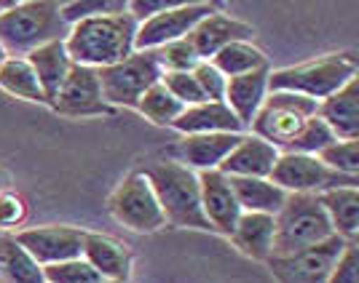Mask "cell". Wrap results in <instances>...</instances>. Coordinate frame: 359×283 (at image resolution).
<instances>
[{
    "label": "cell",
    "mask_w": 359,
    "mask_h": 283,
    "mask_svg": "<svg viewBox=\"0 0 359 283\" xmlns=\"http://www.w3.org/2000/svg\"><path fill=\"white\" fill-rule=\"evenodd\" d=\"M198 190H201V211H204V219L210 222L212 233L231 235L244 211L233 195L228 177L223 171H201Z\"/></svg>",
    "instance_id": "15"
},
{
    "label": "cell",
    "mask_w": 359,
    "mask_h": 283,
    "mask_svg": "<svg viewBox=\"0 0 359 283\" xmlns=\"http://www.w3.org/2000/svg\"><path fill=\"white\" fill-rule=\"evenodd\" d=\"M316 110H319V102L306 99L300 94L269 91L263 107L257 110L255 120L250 123V134L260 136L263 142H269L282 152L298 136V131L306 126V120L314 118Z\"/></svg>",
    "instance_id": "6"
},
{
    "label": "cell",
    "mask_w": 359,
    "mask_h": 283,
    "mask_svg": "<svg viewBox=\"0 0 359 283\" xmlns=\"http://www.w3.org/2000/svg\"><path fill=\"white\" fill-rule=\"evenodd\" d=\"M14 6V0H0V14L6 11V8H11Z\"/></svg>",
    "instance_id": "40"
},
{
    "label": "cell",
    "mask_w": 359,
    "mask_h": 283,
    "mask_svg": "<svg viewBox=\"0 0 359 283\" xmlns=\"http://www.w3.org/2000/svg\"><path fill=\"white\" fill-rule=\"evenodd\" d=\"M81 256L102 278L129 283V275H132V252L121 240L102 235V233H86L83 235V254Z\"/></svg>",
    "instance_id": "21"
},
{
    "label": "cell",
    "mask_w": 359,
    "mask_h": 283,
    "mask_svg": "<svg viewBox=\"0 0 359 283\" xmlns=\"http://www.w3.org/2000/svg\"><path fill=\"white\" fill-rule=\"evenodd\" d=\"M48 107L62 118H100V115L113 113V107L107 105L102 96L97 70L81 67V64H73L65 86Z\"/></svg>",
    "instance_id": "13"
},
{
    "label": "cell",
    "mask_w": 359,
    "mask_h": 283,
    "mask_svg": "<svg viewBox=\"0 0 359 283\" xmlns=\"http://www.w3.org/2000/svg\"><path fill=\"white\" fill-rule=\"evenodd\" d=\"M233 195L239 201L244 214H269L276 217L279 209L285 206L287 193L273 184L271 179H250V177H228Z\"/></svg>",
    "instance_id": "25"
},
{
    "label": "cell",
    "mask_w": 359,
    "mask_h": 283,
    "mask_svg": "<svg viewBox=\"0 0 359 283\" xmlns=\"http://www.w3.org/2000/svg\"><path fill=\"white\" fill-rule=\"evenodd\" d=\"M327 283H359V246L357 240H348L338 256L335 268L330 273Z\"/></svg>",
    "instance_id": "38"
},
{
    "label": "cell",
    "mask_w": 359,
    "mask_h": 283,
    "mask_svg": "<svg viewBox=\"0 0 359 283\" xmlns=\"http://www.w3.org/2000/svg\"><path fill=\"white\" fill-rule=\"evenodd\" d=\"M244 134H194L180 136L169 147V161H177L196 174L201 171H220L231 150L239 145Z\"/></svg>",
    "instance_id": "14"
},
{
    "label": "cell",
    "mask_w": 359,
    "mask_h": 283,
    "mask_svg": "<svg viewBox=\"0 0 359 283\" xmlns=\"http://www.w3.org/2000/svg\"><path fill=\"white\" fill-rule=\"evenodd\" d=\"M0 235H3V233H0Z\"/></svg>",
    "instance_id": "43"
},
{
    "label": "cell",
    "mask_w": 359,
    "mask_h": 283,
    "mask_svg": "<svg viewBox=\"0 0 359 283\" xmlns=\"http://www.w3.org/2000/svg\"><path fill=\"white\" fill-rule=\"evenodd\" d=\"M100 75V89L105 102L113 110L116 107H129L135 110L140 96L161 80V64L153 51H135L118 64H110L105 70H97Z\"/></svg>",
    "instance_id": "7"
},
{
    "label": "cell",
    "mask_w": 359,
    "mask_h": 283,
    "mask_svg": "<svg viewBox=\"0 0 359 283\" xmlns=\"http://www.w3.org/2000/svg\"><path fill=\"white\" fill-rule=\"evenodd\" d=\"M161 83L182 107H194L207 102L201 89H198V83H196L194 73H164L161 75Z\"/></svg>",
    "instance_id": "35"
},
{
    "label": "cell",
    "mask_w": 359,
    "mask_h": 283,
    "mask_svg": "<svg viewBox=\"0 0 359 283\" xmlns=\"http://www.w3.org/2000/svg\"><path fill=\"white\" fill-rule=\"evenodd\" d=\"M210 61L225 75V78H239V75H247V73H255V70L269 67V57H266L263 48H257L252 41H236V43L225 45L223 51H217Z\"/></svg>",
    "instance_id": "27"
},
{
    "label": "cell",
    "mask_w": 359,
    "mask_h": 283,
    "mask_svg": "<svg viewBox=\"0 0 359 283\" xmlns=\"http://www.w3.org/2000/svg\"><path fill=\"white\" fill-rule=\"evenodd\" d=\"M0 190H8V174H6V168H0Z\"/></svg>",
    "instance_id": "39"
},
{
    "label": "cell",
    "mask_w": 359,
    "mask_h": 283,
    "mask_svg": "<svg viewBox=\"0 0 359 283\" xmlns=\"http://www.w3.org/2000/svg\"><path fill=\"white\" fill-rule=\"evenodd\" d=\"M137 19L126 11L83 19L67 27L65 48L73 64L105 70L110 64H118L129 54H135Z\"/></svg>",
    "instance_id": "1"
},
{
    "label": "cell",
    "mask_w": 359,
    "mask_h": 283,
    "mask_svg": "<svg viewBox=\"0 0 359 283\" xmlns=\"http://www.w3.org/2000/svg\"><path fill=\"white\" fill-rule=\"evenodd\" d=\"M0 89L16 96V99L46 105L43 89H41V83H38V78H35V73H32V67L27 64L25 57H8L3 61V67H0Z\"/></svg>",
    "instance_id": "28"
},
{
    "label": "cell",
    "mask_w": 359,
    "mask_h": 283,
    "mask_svg": "<svg viewBox=\"0 0 359 283\" xmlns=\"http://www.w3.org/2000/svg\"><path fill=\"white\" fill-rule=\"evenodd\" d=\"M269 78H271V64L263 70H255V73L239 75V78H228V86H225L223 102L225 107L236 115L244 131L250 129V123L255 120L257 110L263 107L266 96H269Z\"/></svg>",
    "instance_id": "18"
},
{
    "label": "cell",
    "mask_w": 359,
    "mask_h": 283,
    "mask_svg": "<svg viewBox=\"0 0 359 283\" xmlns=\"http://www.w3.org/2000/svg\"><path fill=\"white\" fill-rule=\"evenodd\" d=\"M25 59H27V64H30L35 78H38V83H41V89H43L46 105H51L57 99L60 89L65 86L70 70H73V59H70V54L65 48V38L38 45Z\"/></svg>",
    "instance_id": "20"
},
{
    "label": "cell",
    "mask_w": 359,
    "mask_h": 283,
    "mask_svg": "<svg viewBox=\"0 0 359 283\" xmlns=\"http://www.w3.org/2000/svg\"><path fill=\"white\" fill-rule=\"evenodd\" d=\"M279 161V150L263 142L260 136L244 134L239 145L231 150L223 161L220 171L225 177H250V179H271V171Z\"/></svg>",
    "instance_id": "17"
},
{
    "label": "cell",
    "mask_w": 359,
    "mask_h": 283,
    "mask_svg": "<svg viewBox=\"0 0 359 283\" xmlns=\"http://www.w3.org/2000/svg\"><path fill=\"white\" fill-rule=\"evenodd\" d=\"M0 283H46L43 268L16 243L11 233L0 235Z\"/></svg>",
    "instance_id": "26"
},
{
    "label": "cell",
    "mask_w": 359,
    "mask_h": 283,
    "mask_svg": "<svg viewBox=\"0 0 359 283\" xmlns=\"http://www.w3.org/2000/svg\"><path fill=\"white\" fill-rule=\"evenodd\" d=\"M354 78H359L357 57L341 51V54H325L319 59L303 61V64L271 70L269 89L290 91V94H300L314 102H325Z\"/></svg>",
    "instance_id": "4"
},
{
    "label": "cell",
    "mask_w": 359,
    "mask_h": 283,
    "mask_svg": "<svg viewBox=\"0 0 359 283\" xmlns=\"http://www.w3.org/2000/svg\"><path fill=\"white\" fill-rule=\"evenodd\" d=\"M335 142V134L327 129V123L314 115L306 120V126L298 131V136L287 145L282 152H298V155H319L322 150Z\"/></svg>",
    "instance_id": "30"
},
{
    "label": "cell",
    "mask_w": 359,
    "mask_h": 283,
    "mask_svg": "<svg viewBox=\"0 0 359 283\" xmlns=\"http://www.w3.org/2000/svg\"><path fill=\"white\" fill-rule=\"evenodd\" d=\"M11 235L41 268H48L81 256L86 230L70 224H41V227H22Z\"/></svg>",
    "instance_id": "12"
},
{
    "label": "cell",
    "mask_w": 359,
    "mask_h": 283,
    "mask_svg": "<svg viewBox=\"0 0 359 283\" xmlns=\"http://www.w3.org/2000/svg\"><path fill=\"white\" fill-rule=\"evenodd\" d=\"M140 115H145L150 123H156V126H169L172 129V123L180 118V113L185 110V107L180 105L177 99L166 91V86L158 80L156 86H150L142 96H140V102L135 107Z\"/></svg>",
    "instance_id": "29"
},
{
    "label": "cell",
    "mask_w": 359,
    "mask_h": 283,
    "mask_svg": "<svg viewBox=\"0 0 359 283\" xmlns=\"http://www.w3.org/2000/svg\"><path fill=\"white\" fill-rule=\"evenodd\" d=\"M27 219V201L19 193L0 190V233H16Z\"/></svg>",
    "instance_id": "36"
},
{
    "label": "cell",
    "mask_w": 359,
    "mask_h": 283,
    "mask_svg": "<svg viewBox=\"0 0 359 283\" xmlns=\"http://www.w3.org/2000/svg\"><path fill=\"white\" fill-rule=\"evenodd\" d=\"M330 171L344 177H359V142L357 139H335L332 145L316 155Z\"/></svg>",
    "instance_id": "31"
},
{
    "label": "cell",
    "mask_w": 359,
    "mask_h": 283,
    "mask_svg": "<svg viewBox=\"0 0 359 283\" xmlns=\"http://www.w3.org/2000/svg\"><path fill=\"white\" fill-rule=\"evenodd\" d=\"M145 179L150 182L156 201L161 206L166 224L172 227H188V230H210V222L204 219L201 211V190H198V174L185 168L177 161H156L145 171Z\"/></svg>",
    "instance_id": "2"
},
{
    "label": "cell",
    "mask_w": 359,
    "mask_h": 283,
    "mask_svg": "<svg viewBox=\"0 0 359 283\" xmlns=\"http://www.w3.org/2000/svg\"><path fill=\"white\" fill-rule=\"evenodd\" d=\"M316 115L327 123L335 139H359V78L348 80L338 94L319 102Z\"/></svg>",
    "instance_id": "22"
},
{
    "label": "cell",
    "mask_w": 359,
    "mask_h": 283,
    "mask_svg": "<svg viewBox=\"0 0 359 283\" xmlns=\"http://www.w3.org/2000/svg\"><path fill=\"white\" fill-rule=\"evenodd\" d=\"M194 78L198 83V89L204 94L207 102H223L225 86H228V78H225L212 61H198L194 67Z\"/></svg>",
    "instance_id": "37"
},
{
    "label": "cell",
    "mask_w": 359,
    "mask_h": 283,
    "mask_svg": "<svg viewBox=\"0 0 359 283\" xmlns=\"http://www.w3.org/2000/svg\"><path fill=\"white\" fill-rule=\"evenodd\" d=\"M67 35L57 0H14L0 14V45L11 57H27L38 45L60 41Z\"/></svg>",
    "instance_id": "3"
},
{
    "label": "cell",
    "mask_w": 359,
    "mask_h": 283,
    "mask_svg": "<svg viewBox=\"0 0 359 283\" xmlns=\"http://www.w3.org/2000/svg\"><path fill=\"white\" fill-rule=\"evenodd\" d=\"M100 283H126V281H110V278H102Z\"/></svg>",
    "instance_id": "42"
},
{
    "label": "cell",
    "mask_w": 359,
    "mask_h": 283,
    "mask_svg": "<svg viewBox=\"0 0 359 283\" xmlns=\"http://www.w3.org/2000/svg\"><path fill=\"white\" fill-rule=\"evenodd\" d=\"M8 59V54H6V48H3V45H0V67H3V61Z\"/></svg>",
    "instance_id": "41"
},
{
    "label": "cell",
    "mask_w": 359,
    "mask_h": 283,
    "mask_svg": "<svg viewBox=\"0 0 359 283\" xmlns=\"http://www.w3.org/2000/svg\"><path fill=\"white\" fill-rule=\"evenodd\" d=\"M121 11H126V0H73V3H62V19H65L67 27L75 22H83V19L121 14Z\"/></svg>",
    "instance_id": "33"
},
{
    "label": "cell",
    "mask_w": 359,
    "mask_h": 283,
    "mask_svg": "<svg viewBox=\"0 0 359 283\" xmlns=\"http://www.w3.org/2000/svg\"><path fill=\"white\" fill-rule=\"evenodd\" d=\"M252 38H255L252 24H247V22H241L236 16L225 14V11L217 8L215 14L204 16L185 41L194 45L198 59L210 61L217 51H223L225 45L236 43V41H252Z\"/></svg>",
    "instance_id": "16"
},
{
    "label": "cell",
    "mask_w": 359,
    "mask_h": 283,
    "mask_svg": "<svg viewBox=\"0 0 359 283\" xmlns=\"http://www.w3.org/2000/svg\"><path fill=\"white\" fill-rule=\"evenodd\" d=\"M107 211L116 222L135 233H156L166 224L156 193L142 171H132L121 179L116 190L110 193Z\"/></svg>",
    "instance_id": "8"
},
{
    "label": "cell",
    "mask_w": 359,
    "mask_h": 283,
    "mask_svg": "<svg viewBox=\"0 0 359 283\" xmlns=\"http://www.w3.org/2000/svg\"><path fill=\"white\" fill-rule=\"evenodd\" d=\"M180 136L194 134H247L236 115L225 107V102H201V105L185 107L180 118L172 123Z\"/></svg>",
    "instance_id": "19"
},
{
    "label": "cell",
    "mask_w": 359,
    "mask_h": 283,
    "mask_svg": "<svg viewBox=\"0 0 359 283\" xmlns=\"http://www.w3.org/2000/svg\"><path fill=\"white\" fill-rule=\"evenodd\" d=\"M273 233H276L273 217H269V214H241L228 238L244 256H250L255 262H269L271 254H273Z\"/></svg>",
    "instance_id": "23"
},
{
    "label": "cell",
    "mask_w": 359,
    "mask_h": 283,
    "mask_svg": "<svg viewBox=\"0 0 359 283\" xmlns=\"http://www.w3.org/2000/svg\"><path fill=\"white\" fill-rule=\"evenodd\" d=\"M319 206L327 214L332 233L344 240H357L359 235V187H335L316 195Z\"/></svg>",
    "instance_id": "24"
},
{
    "label": "cell",
    "mask_w": 359,
    "mask_h": 283,
    "mask_svg": "<svg viewBox=\"0 0 359 283\" xmlns=\"http://www.w3.org/2000/svg\"><path fill=\"white\" fill-rule=\"evenodd\" d=\"M46 283H100L102 275L91 268L83 256H75L60 265H48L43 268Z\"/></svg>",
    "instance_id": "32"
},
{
    "label": "cell",
    "mask_w": 359,
    "mask_h": 283,
    "mask_svg": "<svg viewBox=\"0 0 359 283\" xmlns=\"http://www.w3.org/2000/svg\"><path fill=\"white\" fill-rule=\"evenodd\" d=\"M217 8H220L217 3L198 0V3H177L161 14L150 16V19L137 24L135 51H158L161 45L188 38L196 24L204 16L215 14Z\"/></svg>",
    "instance_id": "10"
},
{
    "label": "cell",
    "mask_w": 359,
    "mask_h": 283,
    "mask_svg": "<svg viewBox=\"0 0 359 283\" xmlns=\"http://www.w3.org/2000/svg\"><path fill=\"white\" fill-rule=\"evenodd\" d=\"M273 224L276 233L271 256L298 254L335 235L316 195H287L285 206L273 217Z\"/></svg>",
    "instance_id": "5"
},
{
    "label": "cell",
    "mask_w": 359,
    "mask_h": 283,
    "mask_svg": "<svg viewBox=\"0 0 359 283\" xmlns=\"http://www.w3.org/2000/svg\"><path fill=\"white\" fill-rule=\"evenodd\" d=\"M271 182L287 195H322L335 187H357L359 177H344L330 171L316 155L279 152V161L271 171Z\"/></svg>",
    "instance_id": "9"
},
{
    "label": "cell",
    "mask_w": 359,
    "mask_h": 283,
    "mask_svg": "<svg viewBox=\"0 0 359 283\" xmlns=\"http://www.w3.org/2000/svg\"><path fill=\"white\" fill-rule=\"evenodd\" d=\"M346 243L348 240L332 235L325 243H316L298 254L271 256L266 265L276 283H327Z\"/></svg>",
    "instance_id": "11"
},
{
    "label": "cell",
    "mask_w": 359,
    "mask_h": 283,
    "mask_svg": "<svg viewBox=\"0 0 359 283\" xmlns=\"http://www.w3.org/2000/svg\"><path fill=\"white\" fill-rule=\"evenodd\" d=\"M156 59L161 64V73H194V67L198 64V54L194 51V45L185 38L175 41V43L161 45L158 51H153Z\"/></svg>",
    "instance_id": "34"
}]
</instances>
